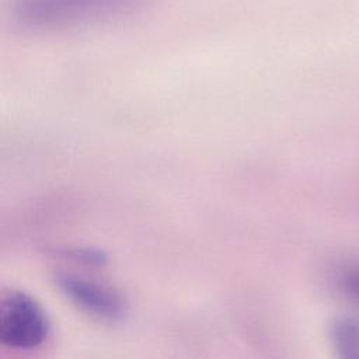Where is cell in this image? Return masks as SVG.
<instances>
[{"label": "cell", "mask_w": 359, "mask_h": 359, "mask_svg": "<svg viewBox=\"0 0 359 359\" xmlns=\"http://www.w3.org/2000/svg\"><path fill=\"white\" fill-rule=\"evenodd\" d=\"M146 3L147 0H15L14 11L27 25L62 28L125 17Z\"/></svg>", "instance_id": "1"}, {"label": "cell", "mask_w": 359, "mask_h": 359, "mask_svg": "<svg viewBox=\"0 0 359 359\" xmlns=\"http://www.w3.org/2000/svg\"><path fill=\"white\" fill-rule=\"evenodd\" d=\"M49 320L29 294L10 290L0 302V341L13 351L39 348L49 335Z\"/></svg>", "instance_id": "2"}, {"label": "cell", "mask_w": 359, "mask_h": 359, "mask_svg": "<svg viewBox=\"0 0 359 359\" xmlns=\"http://www.w3.org/2000/svg\"><path fill=\"white\" fill-rule=\"evenodd\" d=\"M55 282L72 304L94 318L118 321L126 313L123 296L108 283L72 272L56 273Z\"/></svg>", "instance_id": "3"}, {"label": "cell", "mask_w": 359, "mask_h": 359, "mask_svg": "<svg viewBox=\"0 0 359 359\" xmlns=\"http://www.w3.org/2000/svg\"><path fill=\"white\" fill-rule=\"evenodd\" d=\"M330 339L335 359H359V318H335L330 328Z\"/></svg>", "instance_id": "4"}, {"label": "cell", "mask_w": 359, "mask_h": 359, "mask_svg": "<svg viewBox=\"0 0 359 359\" xmlns=\"http://www.w3.org/2000/svg\"><path fill=\"white\" fill-rule=\"evenodd\" d=\"M338 264L332 275L335 289L345 299L359 306V257H351Z\"/></svg>", "instance_id": "5"}]
</instances>
